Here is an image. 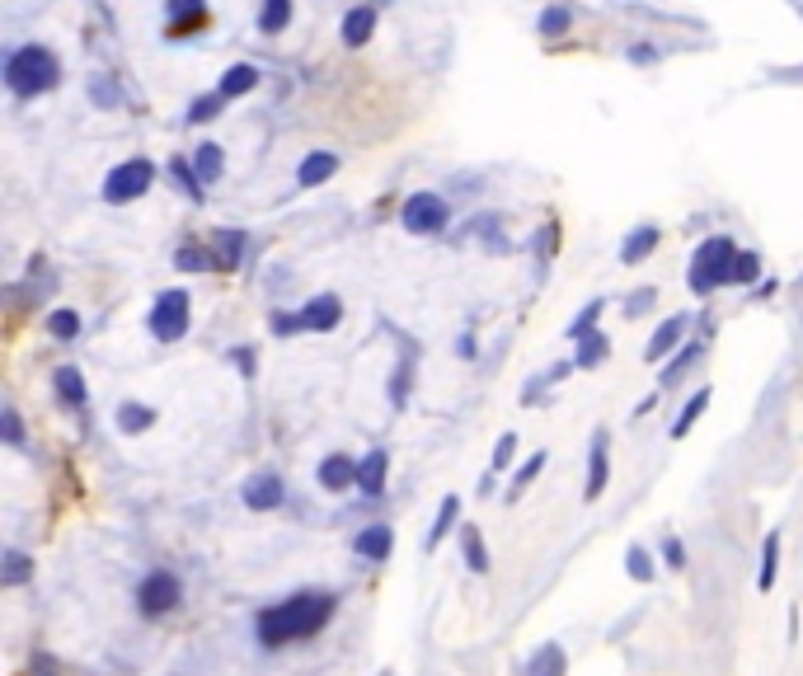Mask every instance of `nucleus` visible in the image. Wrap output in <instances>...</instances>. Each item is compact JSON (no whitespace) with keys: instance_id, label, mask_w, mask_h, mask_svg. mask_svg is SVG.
Listing matches in <instances>:
<instances>
[{"instance_id":"obj_8","label":"nucleus","mask_w":803,"mask_h":676,"mask_svg":"<svg viewBox=\"0 0 803 676\" xmlns=\"http://www.w3.org/2000/svg\"><path fill=\"white\" fill-rule=\"evenodd\" d=\"M611 484V432H592V451H587V479H583V503H597Z\"/></svg>"},{"instance_id":"obj_42","label":"nucleus","mask_w":803,"mask_h":676,"mask_svg":"<svg viewBox=\"0 0 803 676\" xmlns=\"http://www.w3.org/2000/svg\"><path fill=\"white\" fill-rule=\"evenodd\" d=\"M512 456H517V437H512V432H503V437H498V446H494V475H498V470H508Z\"/></svg>"},{"instance_id":"obj_18","label":"nucleus","mask_w":803,"mask_h":676,"mask_svg":"<svg viewBox=\"0 0 803 676\" xmlns=\"http://www.w3.org/2000/svg\"><path fill=\"white\" fill-rule=\"evenodd\" d=\"M780 578V531H766L761 540V564H757V592H771Z\"/></svg>"},{"instance_id":"obj_25","label":"nucleus","mask_w":803,"mask_h":676,"mask_svg":"<svg viewBox=\"0 0 803 676\" xmlns=\"http://www.w3.org/2000/svg\"><path fill=\"white\" fill-rule=\"evenodd\" d=\"M254 85H259V71H254L249 62H240V66H231V71L221 76L217 94H221V99H235V94H249Z\"/></svg>"},{"instance_id":"obj_45","label":"nucleus","mask_w":803,"mask_h":676,"mask_svg":"<svg viewBox=\"0 0 803 676\" xmlns=\"http://www.w3.org/2000/svg\"><path fill=\"white\" fill-rule=\"evenodd\" d=\"M202 15V0H170V19H198Z\"/></svg>"},{"instance_id":"obj_37","label":"nucleus","mask_w":803,"mask_h":676,"mask_svg":"<svg viewBox=\"0 0 803 676\" xmlns=\"http://www.w3.org/2000/svg\"><path fill=\"white\" fill-rule=\"evenodd\" d=\"M174 268H184V273H198V268H217V259H207V254H202V249H179V254H174Z\"/></svg>"},{"instance_id":"obj_5","label":"nucleus","mask_w":803,"mask_h":676,"mask_svg":"<svg viewBox=\"0 0 803 676\" xmlns=\"http://www.w3.org/2000/svg\"><path fill=\"white\" fill-rule=\"evenodd\" d=\"M188 320H193V301L188 292H160L151 306V334L160 343H179L188 334Z\"/></svg>"},{"instance_id":"obj_20","label":"nucleus","mask_w":803,"mask_h":676,"mask_svg":"<svg viewBox=\"0 0 803 676\" xmlns=\"http://www.w3.org/2000/svg\"><path fill=\"white\" fill-rule=\"evenodd\" d=\"M371 33H376V10H371V5H357V10H348V19H343V43L362 47Z\"/></svg>"},{"instance_id":"obj_32","label":"nucleus","mask_w":803,"mask_h":676,"mask_svg":"<svg viewBox=\"0 0 803 676\" xmlns=\"http://www.w3.org/2000/svg\"><path fill=\"white\" fill-rule=\"evenodd\" d=\"M193 169H198L202 184H212V179H221V146H212V141H202L198 155H193Z\"/></svg>"},{"instance_id":"obj_24","label":"nucleus","mask_w":803,"mask_h":676,"mask_svg":"<svg viewBox=\"0 0 803 676\" xmlns=\"http://www.w3.org/2000/svg\"><path fill=\"white\" fill-rule=\"evenodd\" d=\"M52 385H57V395H62V404H85L90 400V390H85V376H80L76 367H57V376H52Z\"/></svg>"},{"instance_id":"obj_35","label":"nucleus","mask_w":803,"mask_h":676,"mask_svg":"<svg viewBox=\"0 0 803 676\" xmlns=\"http://www.w3.org/2000/svg\"><path fill=\"white\" fill-rule=\"evenodd\" d=\"M240 245H245V235H217V268H235V259H240Z\"/></svg>"},{"instance_id":"obj_31","label":"nucleus","mask_w":803,"mask_h":676,"mask_svg":"<svg viewBox=\"0 0 803 676\" xmlns=\"http://www.w3.org/2000/svg\"><path fill=\"white\" fill-rule=\"evenodd\" d=\"M287 19H292V0H263V10H259L263 33H282L287 29Z\"/></svg>"},{"instance_id":"obj_12","label":"nucleus","mask_w":803,"mask_h":676,"mask_svg":"<svg viewBox=\"0 0 803 676\" xmlns=\"http://www.w3.org/2000/svg\"><path fill=\"white\" fill-rule=\"evenodd\" d=\"M339 320H343V301H339V296H315V301H306V306L296 310V324H301V329H315V334L334 329Z\"/></svg>"},{"instance_id":"obj_28","label":"nucleus","mask_w":803,"mask_h":676,"mask_svg":"<svg viewBox=\"0 0 803 676\" xmlns=\"http://www.w3.org/2000/svg\"><path fill=\"white\" fill-rule=\"evenodd\" d=\"M151 423H155V409H151V404L127 400L123 409H118V428H123V432H132V437H137V432H146V428H151Z\"/></svg>"},{"instance_id":"obj_2","label":"nucleus","mask_w":803,"mask_h":676,"mask_svg":"<svg viewBox=\"0 0 803 676\" xmlns=\"http://www.w3.org/2000/svg\"><path fill=\"white\" fill-rule=\"evenodd\" d=\"M733 263H738V249H733V240H728V235H714V240H705V245L695 249V259H691V292L695 296H710L714 287L733 282Z\"/></svg>"},{"instance_id":"obj_11","label":"nucleus","mask_w":803,"mask_h":676,"mask_svg":"<svg viewBox=\"0 0 803 676\" xmlns=\"http://www.w3.org/2000/svg\"><path fill=\"white\" fill-rule=\"evenodd\" d=\"M390 550H395V531H390L386 522L362 526V531L353 536V554L357 559H367V564H386Z\"/></svg>"},{"instance_id":"obj_27","label":"nucleus","mask_w":803,"mask_h":676,"mask_svg":"<svg viewBox=\"0 0 803 676\" xmlns=\"http://www.w3.org/2000/svg\"><path fill=\"white\" fill-rule=\"evenodd\" d=\"M705 409H710V390H695L691 400H686V409H681V418L672 423V442H677V437H686V432L700 423V414H705Z\"/></svg>"},{"instance_id":"obj_44","label":"nucleus","mask_w":803,"mask_h":676,"mask_svg":"<svg viewBox=\"0 0 803 676\" xmlns=\"http://www.w3.org/2000/svg\"><path fill=\"white\" fill-rule=\"evenodd\" d=\"M541 33H545V38H559V33H569V10H545Z\"/></svg>"},{"instance_id":"obj_22","label":"nucleus","mask_w":803,"mask_h":676,"mask_svg":"<svg viewBox=\"0 0 803 676\" xmlns=\"http://www.w3.org/2000/svg\"><path fill=\"white\" fill-rule=\"evenodd\" d=\"M653 249H658V226H639V231L625 235V245H620V263L649 259Z\"/></svg>"},{"instance_id":"obj_10","label":"nucleus","mask_w":803,"mask_h":676,"mask_svg":"<svg viewBox=\"0 0 803 676\" xmlns=\"http://www.w3.org/2000/svg\"><path fill=\"white\" fill-rule=\"evenodd\" d=\"M386 479H390V451H367L362 461H357V493L362 498H381L386 493Z\"/></svg>"},{"instance_id":"obj_3","label":"nucleus","mask_w":803,"mask_h":676,"mask_svg":"<svg viewBox=\"0 0 803 676\" xmlns=\"http://www.w3.org/2000/svg\"><path fill=\"white\" fill-rule=\"evenodd\" d=\"M5 85L15 94H43L57 85V62L47 47H19L15 57L5 62Z\"/></svg>"},{"instance_id":"obj_15","label":"nucleus","mask_w":803,"mask_h":676,"mask_svg":"<svg viewBox=\"0 0 803 676\" xmlns=\"http://www.w3.org/2000/svg\"><path fill=\"white\" fill-rule=\"evenodd\" d=\"M569 672V653H564V644H541L531 658H526V667H522V676H564Z\"/></svg>"},{"instance_id":"obj_39","label":"nucleus","mask_w":803,"mask_h":676,"mask_svg":"<svg viewBox=\"0 0 803 676\" xmlns=\"http://www.w3.org/2000/svg\"><path fill=\"white\" fill-rule=\"evenodd\" d=\"M602 306H606V301H592V306H587L583 315H578V320L569 324V338H573V343H578V338H583V334H592V324H597V315H602Z\"/></svg>"},{"instance_id":"obj_19","label":"nucleus","mask_w":803,"mask_h":676,"mask_svg":"<svg viewBox=\"0 0 803 676\" xmlns=\"http://www.w3.org/2000/svg\"><path fill=\"white\" fill-rule=\"evenodd\" d=\"M451 526H461V498H456V493H447V498L437 503L433 531H428V550H437V545L451 536Z\"/></svg>"},{"instance_id":"obj_17","label":"nucleus","mask_w":803,"mask_h":676,"mask_svg":"<svg viewBox=\"0 0 803 676\" xmlns=\"http://www.w3.org/2000/svg\"><path fill=\"white\" fill-rule=\"evenodd\" d=\"M461 559H465V569H470V573H489V569H494V559H489V545H484V536H479V526H475V522H465V526H461Z\"/></svg>"},{"instance_id":"obj_40","label":"nucleus","mask_w":803,"mask_h":676,"mask_svg":"<svg viewBox=\"0 0 803 676\" xmlns=\"http://www.w3.org/2000/svg\"><path fill=\"white\" fill-rule=\"evenodd\" d=\"M0 437H5L10 446H24V423H19L15 409H5V414H0Z\"/></svg>"},{"instance_id":"obj_21","label":"nucleus","mask_w":803,"mask_h":676,"mask_svg":"<svg viewBox=\"0 0 803 676\" xmlns=\"http://www.w3.org/2000/svg\"><path fill=\"white\" fill-rule=\"evenodd\" d=\"M33 578V559L24 550H5L0 554V587H24Z\"/></svg>"},{"instance_id":"obj_7","label":"nucleus","mask_w":803,"mask_h":676,"mask_svg":"<svg viewBox=\"0 0 803 676\" xmlns=\"http://www.w3.org/2000/svg\"><path fill=\"white\" fill-rule=\"evenodd\" d=\"M447 216H451L447 202L437 198V193H409L400 221H404V231L409 235H437L442 226H447Z\"/></svg>"},{"instance_id":"obj_46","label":"nucleus","mask_w":803,"mask_h":676,"mask_svg":"<svg viewBox=\"0 0 803 676\" xmlns=\"http://www.w3.org/2000/svg\"><path fill=\"white\" fill-rule=\"evenodd\" d=\"M653 301H658V292H653V287H639V292L630 296V306H625V315H639V310H649Z\"/></svg>"},{"instance_id":"obj_29","label":"nucleus","mask_w":803,"mask_h":676,"mask_svg":"<svg viewBox=\"0 0 803 676\" xmlns=\"http://www.w3.org/2000/svg\"><path fill=\"white\" fill-rule=\"evenodd\" d=\"M541 470H545V451H531V461L517 465V475H512V489H508L512 503H517V498H522V493L531 489L536 479H541Z\"/></svg>"},{"instance_id":"obj_34","label":"nucleus","mask_w":803,"mask_h":676,"mask_svg":"<svg viewBox=\"0 0 803 676\" xmlns=\"http://www.w3.org/2000/svg\"><path fill=\"white\" fill-rule=\"evenodd\" d=\"M404 400H409V348L400 353V367H395V381H390V404L404 409Z\"/></svg>"},{"instance_id":"obj_4","label":"nucleus","mask_w":803,"mask_h":676,"mask_svg":"<svg viewBox=\"0 0 803 676\" xmlns=\"http://www.w3.org/2000/svg\"><path fill=\"white\" fill-rule=\"evenodd\" d=\"M184 601V583H179V573L170 569H151L146 578H141L137 587V606L141 615H151V620H160V615H170L174 606Z\"/></svg>"},{"instance_id":"obj_16","label":"nucleus","mask_w":803,"mask_h":676,"mask_svg":"<svg viewBox=\"0 0 803 676\" xmlns=\"http://www.w3.org/2000/svg\"><path fill=\"white\" fill-rule=\"evenodd\" d=\"M686 329H691V320H686V315H672V320L658 324V329H653V338H649V362H663V357L677 348L681 338H686Z\"/></svg>"},{"instance_id":"obj_41","label":"nucleus","mask_w":803,"mask_h":676,"mask_svg":"<svg viewBox=\"0 0 803 676\" xmlns=\"http://www.w3.org/2000/svg\"><path fill=\"white\" fill-rule=\"evenodd\" d=\"M757 277H761L757 254H738V263H733V282H757Z\"/></svg>"},{"instance_id":"obj_38","label":"nucleus","mask_w":803,"mask_h":676,"mask_svg":"<svg viewBox=\"0 0 803 676\" xmlns=\"http://www.w3.org/2000/svg\"><path fill=\"white\" fill-rule=\"evenodd\" d=\"M226 104L221 94H207V99H193V108H188V123H207V118H217V108Z\"/></svg>"},{"instance_id":"obj_23","label":"nucleus","mask_w":803,"mask_h":676,"mask_svg":"<svg viewBox=\"0 0 803 676\" xmlns=\"http://www.w3.org/2000/svg\"><path fill=\"white\" fill-rule=\"evenodd\" d=\"M700 357H705V348H700V343H686V348H681V357H672V362L663 367L658 385H663V390H672L677 381H686V371H691L695 362H700Z\"/></svg>"},{"instance_id":"obj_6","label":"nucleus","mask_w":803,"mask_h":676,"mask_svg":"<svg viewBox=\"0 0 803 676\" xmlns=\"http://www.w3.org/2000/svg\"><path fill=\"white\" fill-rule=\"evenodd\" d=\"M151 184H155V165H151V160H123L118 169H109V179H104V198L123 207V202H137Z\"/></svg>"},{"instance_id":"obj_43","label":"nucleus","mask_w":803,"mask_h":676,"mask_svg":"<svg viewBox=\"0 0 803 676\" xmlns=\"http://www.w3.org/2000/svg\"><path fill=\"white\" fill-rule=\"evenodd\" d=\"M663 564H667L672 573L686 569V545H681L677 536H667V540H663Z\"/></svg>"},{"instance_id":"obj_13","label":"nucleus","mask_w":803,"mask_h":676,"mask_svg":"<svg viewBox=\"0 0 803 676\" xmlns=\"http://www.w3.org/2000/svg\"><path fill=\"white\" fill-rule=\"evenodd\" d=\"M315 475H320V489H325V493L357 489V461H353V456H343V451H334V456H325Z\"/></svg>"},{"instance_id":"obj_9","label":"nucleus","mask_w":803,"mask_h":676,"mask_svg":"<svg viewBox=\"0 0 803 676\" xmlns=\"http://www.w3.org/2000/svg\"><path fill=\"white\" fill-rule=\"evenodd\" d=\"M240 498H245L249 512H278V507L287 503L282 475H273V470H259V475H249V479H245V489H240Z\"/></svg>"},{"instance_id":"obj_33","label":"nucleus","mask_w":803,"mask_h":676,"mask_svg":"<svg viewBox=\"0 0 803 676\" xmlns=\"http://www.w3.org/2000/svg\"><path fill=\"white\" fill-rule=\"evenodd\" d=\"M625 573H630L634 583H653V573H658L653 569V554L644 550V545H630V550H625Z\"/></svg>"},{"instance_id":"obj_26","label":"nucleus","mask_w":803,"mask_h":676,"mask_svg":"<svg viewBox=\"0 0 803 676\" xmlns=\"http://www.w3.org/2000/svg\"><path fill=\"white\" fill-rule=\"evenodd\" d=\"M606 353H611L606 334H602V329H592V334L578 338V357H573V362H578V367H602Z\"/></svg>"},{"instance_id":"obj_30","label":"nucleus","mask_w":803,"mask_h":676,"mask_svg":"<svg viewBox=\"0 0 803 676\" xmlns=\"http://www.w3.org/2000/svg\"><path fill=\"white\" fill-rule=\"evenodd\" d=\"M47 334L57 338V343H76L80 338V315L76 310H52V315H47Z\"/></svg>"},{"instance_id":"obj_14","label":"nucleus","mask_w":803,"mask_h":676,"mask_svg":"<svg viewBox=\"0 0 803 676\" xmlns=\"http://www.w3.org/2000/svg\"><path fill=\"white\" fill-rule=\"evenodd\" d=\"M339 174V155L334 151H310L301 165H296V184L301 188H320L325 179H334Z\"/></svg>"},{"instance_id":"obj_1","label":"nucleus","mask_w":803,"mask_h":676,"mask_svg":"<svg viewBox=\"0 0 803 676\" xmlns=\"http://www.w3.org/2000/svg\"><path fill=\"white\" fill-rule=\"evenodd\" d=\"M334 606H339V601L329 597V592H296V597L259 611L254 634H259L263 648H287V644H296V639H315V634L334 620Z\"/></svg>"},{"instance_id":"obj_36","label":"nucleus","mask_w":803,"mask_h":676,"mask_svg":"<svg viewBox=\"0 0 803 676\" xmlns=\"http://www.w3.org/2000/svg\"><path fill=\"white\" fill-rule=\"evenodd\" d=\"M170 174H174V179H179V188H184V193H188V198H193V202H198L202 198V179H198V169H188V160H174V165H170Z\"/></svg>"}]
</instances>
